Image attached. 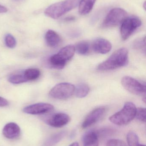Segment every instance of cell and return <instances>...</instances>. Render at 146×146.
Returning a JSON list of instances; mask_svg holds the SVG:
<instances>
[{
  "label": "cell",
  "mask_w": 146,
  "mask_h": 146,
  "mask_svg": "<svg viewBox=\"0 0 146 146\" xmlns=\"http://www.w3.org/2000/svg\"><path fill=\"white\" fill-rule=\"evenodd\" d=\"M128 63V51L126 48L118 49L104 62L99 64L97 70L109 71L127 66Z\"/></svg>",
  "instance_id": "6da1fadb"
},
{
  "label": "cell",
  "mask_w": 146,
  "mask_h": 146,
  "mask_svg": "<svg viewBox=\"0 0 146 146\" xmlns=\"http://www.w3.org/2000/svg\"><path fill=\"white\" fill-rule=\"evenodd\" d=\"M80 0H64L49 6L44 12L46 16L57 19L79 5Z\"/></svg>",
  "instance_id": "7a4b0ae2"
},
{
  "label": "cell",
  "mask_w": 146,
  "mask_h": 146,
  "mask_svg": "<svg viewBox=\"0 0 146 146\" xmlns=\"http://www.w3.org/2000/svg\"><path fill=\"white\" fill-rule=\"evenodd\" d=\"M136 109L133 103L127 102L121 111L109 117L110 121L118 126L127 125L135 117Z\"/></svg>",
  "instance_id": "3957f363"
},
{
  "label": "cell",
  "mask_w": 146,
  "mask_h": 146,
  "mask_svg": "<svg viewBox=\"0 0 146 146\" xmlns=\"http://www.w3.org/2000/svg\"><path fill=\"white\" fill-rule=\"evenodd\" d=\"M75 51V46L72 44L63 47L57 54L50 58L49 61L51 67L58 70L63 69L67 62L73 58Z\"/></svg>",
  "instance_id": "277c9868"
},
{
  "label": "cell",
  "mask_w": 146,
  "mask_h": 146,
  "mask_svg": "<svg viewBox=\"0 0 146 146\" xmlns=\"http://www.w3.org/2000/svg\"><path fill=\"white\" fill-rule=\"evenodd\" d=\"M127 13L124 9L116 8L111 9L107 15L103 24V28L114 27L122 24L123 21L127 18Z\"/></svg>",
  "instance_id": "5b68a950"
},
{
  "label": "cell",
  "mask_w": 146,
  "mask_h": 146,
  "mask_svg": "<svg viewBox=\"0 0 146 146\" xmlns=\"http://www.w3.org/2000/svg\"><path fill=\"white\" fill-rule=\"evenodd\" d=\"M75 90V87L73 84L67 82L59 83L51 90L49 96L56 99H66L73 95Z\"/></svg>",
  "instance_id": "8992f818"
},
{
  "label": "cell",
  "mask_w": 146,
  "mask_h": 146,
  "mask_svg": "<svg viewBox=\"0 0 146 146\" xmlns=\"http://www.w3.org/2000/svg\"><path fill=\"white\" fill-rule=\"evenodd\" d=\"M142 25L141 20L137 17L125 19L122 23L121 33L123 40H126Z\"/></svg>",
  "instance_id": "52a82bcc"
},
{
  "label": "cell",
  "mask_w": 146,
  "mask_h": 146,
  "mask_svg": "<svg viewBox=\"0 0 146 146\" xmlns=\"http://www.w3.org/2000/svg\"><path fill=\"white\" fill-rule=\"evenodd\" d=\"M121 83L123 87L131 93L135 95H145V85L130 76H126L122 79Z\"/></svg>",
  "instance_id": "ba28073f"
},
{
  "label": "cell",
  "mask_w": 146,
  "mask_h": 146,
  "mask_svg": "<svg viewBox=\"0 0 146 146\" xmlns=\"http://www.w3.org/2000/svg\"><path fill=\"white\" fill-rule=\"evenodd\" d=\"M54 109V106L50 104L41 103L26 106L23 108V111L30 115H41L50 112Z\"/></svg>",
  "instance_id": "9c48e42d"
},
{
  "label": "cell",
  "mask_w": 146,
  "mask_h": 146,
  "mask_svg": "<svg viewBox=\"0 0 146 146\" xmlns=\"http://www.w3.org/2000/svg\"><path fill=\"white\" fill-rule=\"evenodd\" d=\"M106 111L105 107H98L91 111L85 118L82 124V127L86 129L97 122L104 115Z\"/></svg>",
  "instance_id": "30bf717a"
},
{
  "label": "cell",
  "mask_w": 146,
  "mask_h": 146,
  "mask_svg": "<svg viewBox=\"0 0 146 146\" xmlns=\"http://www.w3.org/2000/svg\"><path fill=\"white\" fill-rule=\"evenodd\" d=\"M69 116L63 113L54 114L46 121V123L51 127L61 128L68 123L70 121Z\"/></svg>",
  "instance_id": "8fae6325"
},
{
  "label": "cell",
  "mask_w": 146,
  "mask_h": 146,
  "mask_svg": "<svg viewBox=\"0 0 146 146\" xmlns=\"http://www.w3.org/2000/svg\"><path fill=\"white\" fill-rule=\"evenodd\" d=\"M112 45L109 41L103 38H99L93 41L92 48L93 51L100 54H106L111 50Z\"/></svg>",
  "instance_id": "7c38bea8"
},
{
  "label": "cell",
  "mask_w": 146,
  "mask_h": 146,
  "mask_svg": "<svg viewBox=\"0 0 146 146\" xmlns=\"http://www.w3.org/2000/svg\"><path fill=\"white\" fill-rule=\"evenodd\" d=\"M2 133L3 136L7 139H15L20 135V128L15 123H9L4 126Z\"/></svg>",
  "instance_id": "4fadbf2b"
},
{
  "label": "cell",
  "mask_w": 146,
  "mask_h": 146,
  "mask_svg": "<svg viewBox=\"0 0 146 146\" xmlns=\"http://www.w3.org/2000/svg\"><path fill=\"white\" fill-rule=\"evenodd\" d=\"M45 38L47 45L52 48L57 47L61 42L60 36L52 30H49L46 32Z\"/></svg>",
  "instance_id": "5bb4252c"
},
{
  "label": "cell",
  "mask_w": 146,
  "mask_h": 146,
  "mask_svg": "<svg viewBox=\"0 0 146 146\" xmlns=\"http://www.w3.org/2000/svg\"><path fill=\"white\" fill-rule=\"evenodd\" d=\"M99 136L96 131H91L83 136L84 146H99Z\"/></svg>",
  "instance_id": "9a60e30c"
},
{
  "label": "cell",
  "mask_w": 146,
  "mask_h": 146,
  "mask_svg": "<svg viewBox=\"0 0 146 146\" xmlns=\"http://www.w3.org/2000/svg\"><path fill=\"white\" fill-rule=\"evenodd\" d=\"M96 0H81L79 3V13L81 15H85L91 11Z\"/></svg>",
  "instance_id": "2e32d148"
},
{
  "label": "cell",
  "mask_w": 146,
  "mask_h": 146,
  "mask_svg": "<svg viewBox=\"0 0 146 146\" xmlns=\"http://www.w3.org/2000/svg\"><path fill=\"white\" fill-rule=\"evenodd\" d=\"M67 134V131H63L53 135L45 141L43 146H55L65 137Z\"/></svg>",
  "instance_id": "e0dca14e"
},
{
  "label": "cell",
  "mask_w": 146,
  "mask_h": 146,
  "mask_svg": "<svg viewBox=\"0 0 146 146\" xmlns=\"http://www.w3.org/2000/svg\"><path fill=\"white\" fill-rule=\"evenodd\" d=\"M75 50L79 54L85 55L89 53L90 50V44L87 41H81L76 44Z\"/></svg>",
  "instance_id": "ac0fdd59"
},
{
  "label": "cell",
  "mask_w": 146,
  "mask_h": 146,
  "mask_svg": "<svg viewBox=\"0 0 146 146\" xmlns=\"http://www.w3.org/2000/svg\"><path fill=\"white\" fill-rule=\"evenodd\" d=\"M40 74V71L37 68H28L23 72V75L27 82L37 80Z\"/></svg>",
  "instance_id": "d6986e66"
},
{
  "label": "cell",
  "mask_w": 146,
  "mask_h": 146,
  "mask_svg": "<svg viewBox=\"0 0 146 146\" xmlns=\"http://www.w3.org/2000/svg\"><path fill=\"white\" fill-rule=\"evenodd\" d=\"M75 95L77 98H83L87 96L90 92V88L87 84L80 83L75 88Z\"/></svg>",
  "instance_id": "ffe728a7"
},
{
  "label": "cell",
  "mask_w": 146,
  "mask_h": 146,
  "mask_svg": "<svg viewBox=\"0 0 146 146\" xmlns=\"http://www.w3.org/2000/svg\"><path fill=\"white\" fill-rule=\"evenodd\" d=\"M127 139L129 146H146L140 144L139 137L134 132H129L128 133Z\"/></svg>",
  "instance_id": "44dd1931"
},
{
  "label": "cell",
  "mask_w": 146,
  "mask_h": 146,
  "mask_svg": "<svg viewBox=\"0 0 146 146\" xmlns=\"http://www.w3.org/2000/svg\"><path fill=\"white\" fill-rule=\"evenodd\" d=\"M8 80L10 83L14 84H21L27 82L23 75V72L21 74H12L9 76Z\"/></svg>",
  "instance_id": "7402d4cb"
},
{
  "label": "cell",
  "mask_w": 146,
  "mask_h": 146,
  "mask_svg": "<svg viewBox=\"0 0 146 146\" xmlns=\"http://www.w3.org/2000/svg\"><path fill=\"white\" fill-rule=\"evenodd\" d=\"M4 41L6 46L10 48H15L17 44L14 37L10 34H7L5 36Z\"/></svg>",
  "instance_id": "603a6c76"
},
{
  "label": "cell",
  "mask_w": 146,
  "mask_h": 146,
  "mask_svg": "<svg viewBox=\"0 0 146 146\" xmlns=\"http://www.w3.org/2000/svg\"><path fill=\"white\" fill-rule=\"evenodd\" d=\"M146 110L145 108H140L136 109L135 117L137 119L142 122H146Z\"/></svg>",
  "instance_id": "cb8c5ba5"
},
{
  "label": "cell",
  "mask_w": 146,
  "mask_h": 146,
  "mask_svg": "<svg viewBox=\"0 0 146 146\" xmlns=\"http://www.w3.org/2000/svg\"><path fill=\"white\" fill-rule=\"evenodd\" d=\"M106 146H127L123 141L120 139H112L107 141Z\"/></svg>",
  "instance_id": "d4e9b609"
},
{
  "label": "cell",
  "mask_w": 146,
  "mask_h": 146,
  "mask_svg": "<svg viewBox=\"0 0 146 146\" xmlns=\"http://www.w3.org/2000/svg\"><path fill=\"white\" fill-rule=\"evenodd\" d=\"M134 46L135 48L138 49H141L146 50V38L145 37L144 38L139 39L137 40L135 43Z\"/></svg>",
  "instance_id": "484cf974"
},
{
  "label": "cell",
  "mask_w": 146,
  "mask_h": 146,
  "mask_svg": "<svg viewBox=\"0 0 146 146\" xmlns=\"http://www.w3.org/2000/svg\"><path fill=\"white\" fill-rule=\"evenodd\" d=\"M9 105V102L4 98L0 97V107H5Z\"/></svg>",
  "instance_id": "4316f807"
},
{
  "label": "cell",
  "mask_w": 146,
  "mask_h": 146,
  "mask_svg": "<svg viewBox=\"0 0 146 146\" xmlns=\"http://www.w3.org/2000/svg\"><path fill=\"white\" fill-rule=\"evenodd\" d=\"M7 9L4 6L0 5V13H6L7 11Z\"/></svg>",
  "instance_id": "83f0119b"
},
{
  "label": "cell",
  "mask_w": 146,
  "mask_h": 146,
  "mask_svg": "<svg viewBox=\"0 0 146 146\" xmlns=\"http://www.w3.org/2000/svg\"><path fill=\"white\" fill-rule=\"evenodd\" d=\"M74 20H75V18L73 17H68L65 19V20L67 21H71Z\"/></svg>",
  "instance_id": "f1b7e54d"
},
{
  "label": "cell",
  "mask_w": 146,
  "mask_h": 146,
  "mask_svg": "<svg viewBox=\"0 0 146 146\" xmlns=\"http://www.w3.org/2000/svg\"><path fill=\"white\" fill-rule=\"evenodd\" d=\"M69 146H79V144L78 142H74V143H72V144H71V145H70Z\"/></svg>",
  "instance_id": "f546056e"
},
{
  "label": "cell",
  "mask_w": 146,
  "mask_h": 146,
  "mask_svg": "<svg viewBox=\"0 0 146 146\" xmlns=\"http://www.w3.org/2000/svg\"><path fill=\"white\" fill-rule=\"evenodd\" d=\"M15 1H19V0H15Z\"/></svg>",
  "instance_id": "4dcf8cb0"
}]
</instances>
